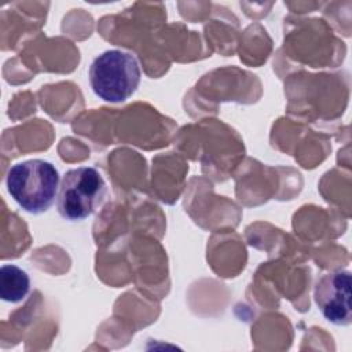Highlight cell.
<instances>
[{
    "mask_svg": "<svg viewBox=\"0 0 352 352\" xmlns=\"http://www.w3.org/2000/svg\"><path fill=\"white\" fill-rule=\"evenodd\" d=\"M7 191L28 213L47 212L58 198L60 176L55 165L45 160H28L12 165L6 176Z\"/></svg>",
    "mask_w": 352,
    "mask_h": 352,
    "instance_id": "6da1fadb",
    "label": "cell"
},
{
    "mask_svg": "<svg viewBox=\"0 0 352 352\" xmlns=\"http://www.w3.org/2000/svg\"><path fill=\"white\" fill-rule=\"evenodd\" d=\"M88 76L98 98L109 103H122L136 92L142 70L139 60L131 52L107 50L92 60Z\"/></svg>",
    "mask_w": 352,
    "mask_h": 352,
    "instance_id": "7a4b0ae2",
    "label": "cell"
},
{
    "mask_svg": "<svg viewBox=\"0 0 352 352\" xmlns=\"http://www.w3.org/2000/svg\"><path fill=\"white\" fill-rule=\"evenodd\" d=\"M107 197V184L94 166H80L67 170L56 198L58 212L67 221H82L96 213Z\"/></svg>",
    "mask_w": 352,
    "mask_h": 352,
    "instance_id": "3957f363",
    "label": "cell"
},
{
    "mask_svg": "<svg viewBox=\"0 0 352 352\" xmlns=\"http://www.w3.org/2000/svg\"><path fill=\"white\" fill-rule=\"evenodd\" d=\"M352 283L349 271H331L322 275L314 287V300L323 318L336 326L352 322Z\"/></svg>",
    "mask_w": 352,
    "mask_h": 352,
    "instance_id": "277c9868",
    "label": "cell"
},
{
    "mask_svg": "<svg viewBox=\"0 0 352 352\" xmlns=\"http://www.w3.org/2000/svg\"><path fill=\"white\" fill-rule=\"evenodd\" d=\"M30 292L29 274L15 264H4L0 268V297L6 302L16 304Z\"/></svg>",
    "mask_w": 352,
    "mask_h": 352,
    "instance_id": "5b68a950",
    "label": "cell"
}]
</instances>
